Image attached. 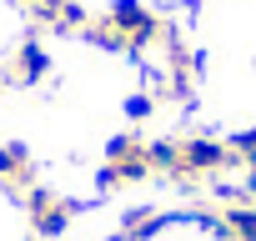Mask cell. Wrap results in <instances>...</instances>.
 <instances>
[{
  "label": "cell",
  "mask_w": 256,
  "mask_h": 241,
  "mask_svg": "<svg viewBox=\"0 0 256 241\" xmlns=\"http://www.w3.org/2000/svg\"><path fill=\"white\" fill-rule=\"evenodd\" d=\"M146 171H151V146L141 141H120L106 161V181H141Z\"/></svg>",
  "instance_id": "6da1fadb"
},
{
  "label": "cell",
  "mask_w": 256,
  "mask_h": 241,
  "mask_svg": "<svg viewBox=\"0 0 256 241\" xmlns=\"http://www.w3.org/2000/svg\"><path fill=\"white\" fill-rule=\"evenodd\" d=\"M50 70V56L36 46V40H26L16 56H10V80H20V86H30V80H40Z\"/></svg>",
  "instance_id": "7a4b0ae2"
},
{
  "label": "cell",
  "mask_w": 256,
  "mask_h": 241,
  "mask_svg": "<svg viewBox=\"0 0 256 241\" xmlns=\"http://www.w3.org/2000/svg\"><path fill=\"white\" fill-rule=\"evenodd\" d=\"M0 181H10L16 191H30L36 186V166L20 146H0Z\"/></svg>",
  "instance_id": "3957f363"
},
{
  "label": "cell",
  "mask_w": 256,
  "mask_h": 241,
  "mask_svg": "<svg viewBox=\"0 0 256 241\" xmlns=\"http://www.w3.org/2000/svg\"><path fill=\"white\" fill-rule=\"evenodd\" d=\"M221 226L231 231V241H256V206H231Z\"/></svg>",
  "instance_id": "277c9868"
}]
</instances>
